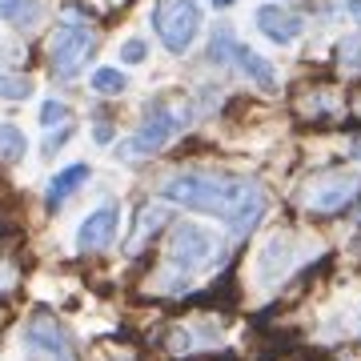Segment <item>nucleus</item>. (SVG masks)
<instances>
[{"mask_svg": "<svg viewBox=\"0 0 361 361\" xmlns=\"http://www.w3.org/2000/svg\"><path fill=\"white\" fill-rule=\"evenodd\" d=\"M361 180L353 173H325L322 180H313V189L305 193V205L313 213H341V209L357 197Z\"/></svg>", "mask_w": 361, "mask_h": 361, "instance_id": "7", "label": "nucleus"}, {"mask_svg": "<svg viewBox=\"0 0 361 361\" xmlns=\"http://www.w3.org/2000/svg\"><path fill=\"white\" fill-rule=\"evenodd\" d=\"M153 32L161 37L169 52H189L201 32V4L197 0H157L153 8Z\"/></svg>", "mask_w": 361, "mask_h": 361, "instance_id": "3", "label": "nucleus"}, {"mask_svg": "<svg viewBox=\"0 0 361 361\" xmlns=\"http://www.w3.org/2000/svg\"><path fill=\"white\" fill-rule=\"evenodd\" d=\"M349 157H353V161H361V137L353 145H349Z\"/></svg>", "mask_w": 361, "mask_h": 361, "instance_id": "23", "label": "nucleus"}, {"mask_svg": "<svg viewBox=\"0 0 361 361\" xmlns=\"http://www.w3.org/2000/svg\"><path fill=\"white\" fill-rule=\"evenodd\" d=\"M85 180H89V169L85 165H68L65 173H56V177L49 180V205H65Z\"/></svg>", "mask_w": 361, "mask_h": 361, "instance_id": "13", "label": "nucleus"}, {"mask_svg": "<svg viewBox=\"0 0 361 361\" xmlns=\"http://www.w3.org/2000/svg\"><path fill=\"white\" fill-rule=\"evenodd\" d=\"M229 4H237V0H213V8H229Z\"/></svg>", "mask_w": 361, "mask_h": 361, "instance_id": "24", "label": "nucleus"}, {"mask_svg": "<svg viewBox=\"0 0 361 361\" xmlns=\"http://www.w3.org/2000/svg\"><path fill=\"white\" fill-rule=\"evenodd\" d=\"M165 261L169 269L180 273V277H193V273H205L221 261V241L217 233L197 225V221H180L177 229L169 233L165 245Z\"/></svg>", "mask_w": 361, "mask_h": 361, "instance_id": "2", "label": "nucleus"}, {"mask_svg": "<svg viewBox=\"0 0 361 361\" xmlns=\"http://www.w3.org/2000/svg\"><path fill=\"white\" fill-rule=\"evenodd\" d=\"M145 56H149V49H145V40H125V44H121V61H125V65H141Z\"/></svg>", "mask_w": 361, "mask_h": 361, "instance_id": "21", "label": "nucleus"}, {"mask_svg": "<svg viewBox=\"0 0 361 361\" xmlns=\"http://www.w3.org/2000/svg\"><path fill=\"white\" fill-rule=\"evenodd\" d=\"M97 44L89 25H80V20H65V25L52 32V44H49V61H52V73L56 77H77L80 68L89 65V52Z\"/></svg>", "mask_w": 361, "mask_h": 361, "instance_id": "4", "label": "nucleus"}, {"mask_svg": "<svg viewBox=\"0 0 361 361\" xmlns=\"http://www.w3.org/2000/svg\"><path fill=\"white\" fill-rule=\"evenodd\" d=\"M161 197L180 209H193V213H213L237 237H245L265 217V193H261V185L249 177H233V173H205V169L173 173L161 185Z\"/></svg>", "mask_w": 361, "mask_h": 361, "instance_id": "1", "label": "nucleus"}, {"mask_svg": "<svg viewBox=\"0 0 361 361\" xmlns=\"http://www.w3.org/2000/svg\"><path fill=\"white\" fill-rule=\"evenodd\" d=\"M253 20H257V28L273 40V44H297L301 32H305V20H301L297 13H289V8H281V4H265V8H257Z\"/></svg>", "mask_w": 361, "mask_h": 361, "instance_id": "10", "label": "nucleus"}, {"mask_svg": "<svg viewBox=\"0 0 361 361\" xmlns=\"http://www.w3.org/2000/svg\"><path fill=\"white\" fill-rule=\"evenodd\" d=\"M116 205H101V209H92L89 217L80 221V229H77V249L80 253H97V249H109L113 245V237H116Z\"/></svg>", "mask_w": 361, "mask_h": 361, "instance_id": "9", "label": "nucleus"}, {"mask_svg": "<svg viewBox=\"0 0 361 361\" xmlns=\"http://www.w3.org/2000/svg\"><path fill=\"white\" fill-rule=\"evenodd\" d=\"M40 125H44V129L68 125V104L65 101H44V109H40Z\"/></svg>", "mask_w": 361, "mask_h": 361, "instance_id": "20", "label": "nucleus"}, {"mask_svg": "<svg viewBox=\"0 0 361 361\" xmlns=\"http://www.w3.org/2000/svg\"><path fill=\"white\" fill-rule=\"evenodd\" d=\"M13 281H16V273L8 269L4 261H0V293H4V289H13Z\"/></svg>", "mask_w": 361, "mask_h": 361, "instance_id": "22", "label": "nucleus"}, {"mask_svg": "<svg viewBox=\"0 0 361 361\" xmlns=\"http://www.w3.org/2000/svg\"><path fill=\"white\" fill-rule=\"evenodd\" d=\"M92 89L101 92V97H121V92L129 89V80H125L121 68H97L92 73Z\"/></svg>", "mask_w": 361, "mask_h": 361, "instance_id": "15", "label": "nucleus"}, {"mask_svg": "<svg viewBox=\"0 0 361 361\" xmlns=\"http://www.w3.org/2000/svg\"><path fill=\"white\" fill-rule=\"evenodd\" d=\"M25 353L28 361H73V337L65 334V325L56 317L37 313L25 325Z\"/></svg>", "mask_w": 361, "mask_h": 361, "instance_id": "5", "label": "nucleus"}, {"mask_svg": "<svg viewBox=\"0 0 361 361\" xmlns=\"http://www.w3.org/2000/svg\"><path fill=\"white\" fill-rule=\"evenodd\" d=\"M293 245H297L293 233H273L269 241L257 249V281L261 285H277L285 273L293 269V261H297Z\"/></svg>", "mask_w": 361, "mask_h": 361, "instance_id": "8", "label": "nucleus"}, {"mask_svg": "<svg viewBox=\"0 0 361 361\" xmlns=\"http://www.w3.org/2000/svg\"><path fill=\"white\" fill-rule=\"evenodd\" d=\"M180 129H185L180 113H173L169 104H157L153 113L145 116L141 129H137L129 141L121 145V157H149V153H157V149H161V145H169Z\"/></svg>", "mask_w": 361, "mask_h": 361, "instance_id": "6", "label": "nucleus"}, {"mask_svg": "<svg viewBox=\"0 0 361 361\" xmlns=\"http://www.w3.org/2000/svg\"><path fill=\"white\" fill-rule=\"evenodd\" d=\"M161 221H165V213H161V209H145L141 213V229L133 233L129 237V253H137V249H141V241L145 237H149V233H157L161 229Z\"/></svg>", "mask_w": 361, "mask_h": 361, "instance_id": "17", "label": "nucleus"}, {"mask_svg": "<svg viewBox=\"0 0 361 361\" xmlns=\"http://www.w3.org/2000/svg\"><path fill=\"white\" fill-rule=\"evenodd\" d=\"M337 52H341V68H345V73H361V28L349 32Z\"/></svg>", "mask_w": 361, "mask_h": 361, "instance_id": "16", "label": "nucleus"}, {"mask_svg": "<svg viewBox=\"0 0 361 361\" xmlns=\"http://www.w3.org/2000/svg\"><path fill=\"white\" fill-rule=\"evenodd\" d=\"M28 153V137L16 125H0V161H20Z\"/></svg>", "mask_w": 361, "mask_h": 361, "instance_id": "14", "label": "nucleus"}, {"mask_svg": "<svg viewBox=\"0 0 361 361\" xmlns=\"http://www.w3.org/2000/svg\"><path fill=\"white\" fill-rule=\"evenodd\" d=\"M28 97H32V80L0 73V101H28Z\"/></svg>", "mask_w": 361, "mask_h": 361, "instance_id": "18", "label": "nucleus"}, {"mask_svg": "<svg viewBox=\"0 0 361 361\" xmlns=\"http://www.w3.org/2000/svg\"><path fill=\"white\" fill-rule=\"evenodd\" d=\"M40 16H44V4H40V0H0V20L20 28V32L37 28Z\"/></svg>", "mask_w": 361, "mask_h": 361, "instance_id": "12", "label": "nucleus"}, {"mask_svg": "<svg viewBox=\"0 0 361 361\" xmlns=\"http://www.w3.org/2000/svg\"><path fill=\"white\" fill-rule=\"evenodd\" d=\"M233 56H237V65H241V73H245L257 89H265V92H273L277 89V68L261 56V52H253V49H245V44H237L233 49Z\"/></svg>", "mask_w": 361, "mask_h": 361, "instance_id": "11", "label": "nucleus"}, {"mask_svg": "<svg viewBox=\"0 0 361 361\" xmlns=\"http://www.w3.org/2000/svg\"><path fill=\"white\" fill-rule=\"evenodd\" d=\"M357 221H361V205H357Z\"/></svg>", "mask_w": 361, "mask_h": 361, "instance_id": "25", "label": "nucleus"}, {"mask_svg": "<svg viewBox=\"0 0 361 361\" xmlns=\"http://www.w3.org/2000/svg\"><path fill=\"white\" fill-rule=\"evenodd\" d=\"M233 49H237L233 32L229 28H217V32H213V44H209V56H213L217 65H225V61H233Z\"/></svg>", "mask_w": 361, "mask_h": 361, "instance_id": "19", "label": "nucleus"}]
</instances>
